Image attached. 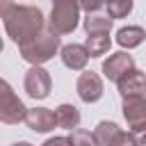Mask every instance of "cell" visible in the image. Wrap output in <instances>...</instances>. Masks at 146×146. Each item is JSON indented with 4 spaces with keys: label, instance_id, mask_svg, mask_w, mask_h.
Returning a JSON list of instances; mask_svg holds the SVG:
<instances>
[{
    "label": "cell",
    "instance_id": "7",
    "mask_svg": "<svg viewBox=\"0 0 146 146\" xmlns=\"http://www.w3.org/2000/svg\"><path fill=\"white\" fill-rule=\"evenodd\" d=\"M75 89H78L80 100H84V103H96V100H100V96H103V80H100V75L94 73V71H82L80 78H78V82H75Z\"/></svg>",
    "mask_w": 146,
    "mask_h": 146
},
{
    "label": "cell",
    "instance_id": "13",
    "mask_svg": "<svg viewBox=\"0 0 146 146\" xmlns=\"http://www.w3.org/2000/svg\"><path fill=\"white\" fill-rule=\"evenodd\" d=\"M144 41H146V32L139 25H125V27H119V32H116V43L121 48L130 50V48L141 46Z\"/></svg>",
    "mask_w": 146,
    "mask_h": 146
},
{
    "label": "cell",
    "instance_id": "4",
    "mask_svg": "<svg viewBox=\"0 0 146 146\" xmlns=\"http://www.w3.org/2000/svg\"><path fill=\"white\" fill-rule=\"evenodd\" d=\"M0 121L7 123V125H16L21 121H25L27 116V107L23 105V100L14 94L11 84L7 80L0 82Z\"/></svg>",
    "mask_w": 146,
    "mask_h": 146
},
{
    "label": "cell",
    "instance_id": "8",
    "mask_svg": "<svg viewBox=\"0 0 146 146\" xmlns=\"http://www.w3.org/2000/svg\"><path fill=\"white\" fill-rule=\"evenodd\" d=\"M25 123H27L30 130L43 135V132H50V130L57 125V116H55V112L48 110V107H32V110H27Z\"/></svg>",
    "mask_w": 146,
    "mask_h": 146
},
{
    "label": "cell",
    "instance_id": "14",
    "mask_svg": "<svg viewBox=\"0 0 146 146\" xmlns=\"http://www.w3.org/2000/svg\"><path fill=\"white\" fill-rule=\"evenodd\" d=\"M119 132H121V128L114 121H100L94 130V137H96L98 146H112L114 139L119 137Z\"/></svg>",
    "mask_w": 146,
    "mask_h": 146
},
{
    "label": "cell",
    "instance_id": "6",
    "mask_svg": "<svg viewBox=\"0 0 146 146\" xmlns=\"http://www.w3.org/2000/svg\"><path fill=\"white\" fill-rule=\"evenodd\" d=\"M132 68H135V59H132V55H128V52H123V50L112 52V55L103 62V75H105L107 80L116 82V84H119Z\"/></svg>",
    "mask_w": 146,
    "mask_h": 146
},
{
    "label": "cell",
    "instance_id": "17",
    "mask_svg": "<svg viewBox=\"0 0 146 146\" xmlns=\"http://www.w3.org/2000/svg\"><path fill=\"white\" fill-rule=\"evenodd\" d=\"M107 9V16L114 21V18H125L130 11H132V0H112L105 5Z\"/></svg>",
    "mask_w": 146,
    "mask_h": 146
},
{
    "label": "cell",
    "instance_id": "18",
    "mask_svg": "<svg viewBox=\"0 0 146 146\" xmlns=\"http://www.w3.org/2000/svg\"><path fill=\"white\" fill-rule=\"evenodd\" d=\"M112 146H139V144H137V139H135L132 132H123V130H121Z\"/></svg>",
    "mask_w": 146,
    "mask_h": 146
},
{
    "label": "cell",
    "instance_id": "5",
    "mask_svg": "<svg viewBox=\"0 0 146 146\" xmlns=\"http://www.w3.org/2000/svg\"><path fill=\"white\" fill-rule=\"evenodd\" d=\"M23 87H25V91H27L30 98L43 100V98L50 96V89H52L50 73H48L43 66H32V68H27V73H25Z\"/></svg>",
    "mask_w": 146,
    "mask_h": 146
},
{
    "label": "cell",
    "instance_id": "9",
    "mask_svg": "<svg viewBox=\"0 0 146 146\" xmlns=\"http://www.w3.org/2000/svg\"><path fill=\"white\" fill-rule=\"evenodd\" d=\"M119 94H121V98H144V94H146V73H141L139 68H132L119 84Z\"/></svg>",
    "mask_w": 146,
    "mask_h": 146
},
{
    "label": "cell",
    "instance_id": "20",
    "mask_svg": "<svg viewBox=\"0 0 146 146\" xmlns=\"http://www.w3.org/2000/svg\"><path fill=\"white\" fill-rule=\"evenodd\" d=\"M103 7H105L103 2H82V5H80V9H82V11H89V16L96 14V11H100Z\"/></svg>",
    "mask_w": 146,
    "mask_h": 146
},
{
    "label": "cell",
    "instance_id": "11",
    "mask_svg": "<svg viewBox=\"0 0 146 146\" xmlns=\"http://www.w3.org/2000/svg\"><path fill=\"white\" fill-rule=\"evenodd\" d=\"M123 119L128 121V125L135 130L139 125H146V98H123Z\"/></svg>",
    "mask_w": 146,
    "mask_h": 146
},
{
    "label": "cell",
    "instance_id": "12",
    "mask_svg": "<svg viewBox=\"0 0 146 146\" xmlns=\"http://www.w3.org/2000/svg\"><path fill=\"white\" fill-rule=\"evenodd\" d=\"M55 116H57V125L64 128V130H71V132L78 130V128H80V121H82L80 110H78L75 105H68V103L57 105V107H55Z\"/></svg>",
    "mask_w": 146,
    "mask_h": 146
},
{
    "label": "cell",
    "instance_id": "16",
    "mask_svg": "<svg viewBox=\"0 0 146 146\" xmlns=\"http://www.w3.org/2000/svg\"><path fill=\"white\" fill-rule=\"evenodd\" d=\"M110 46H112L110 34H91V36H87V43H84V48L89 50L91 57H100V55H105V52L110 50Z\"/></svg>",
    "mask_w": 146,
    "mask_h": 146
},
{
    "label": "cell",
    "instance_id": "10",
    "mask_svg": "<svg viewBox=\"0 0 146 146\" xmlns=\"http://www.w3.org/2000/svg\"><path fill=\"white\" fill-rule=\"evenodd\" d=\"M62 62H64V66L66 68H71V71H84V66H87V62H89V50L82 46V43H66V46H62Z\"/></svg>",
    "mask_w": 146,
    "mask_h": 146
},
{
    "label": "cell",
    "instance_id": "2",
    "mask_svg": "<svg viewBox=\"0 0 146 146\" xmlns=\"http://www.w3.org/2000/svg\"><path fill=\"white\" fill-rule=\"evenodd\" d=\"M59 48V36L50 30H43L36 39H32L30 43L21 46V57L25 62H30L32 66H41L46 62H50L55 55H57Z\"/></svg>",
    "mask_w": 146,
    "mask_h": 146
},
{
    "label": "cell",
    "instance_id": "1",
    "mask_svg": "<svg viewBox=\"0 0 146 146\" xmlns=\"http://www.w3.org/2000/svg\"><path fill=\"white\" fill-rule=\"evenodd\" d=\"M0 14L5 21V30L7 36L21 46L30 43L32 39H36L43 32V11L34 5H16V2H2L0 5Z\"/></svg>",
    "mask_w": 146,
    "mask_h": 146
},
{
    "label": "cell",
    "instance_id": "3",
    "mask_svg": "<svg viewBox=\"0 0 146 146\" xmlns=\"http://www.w3.org/2000/svg\"><path fill=\"white\" fill-rule=\"evenodd\" d=\"M78 18H80V5L71 2V0H59L52 5L50 9V18H48V30L59 34H71L78 27Z\"/></svg>",
    "mask_w": 146,
    "mask_h": 146
},
{
    "label": "cell",
    "instance_id": "21",
    "mask_svg": "<svg viewBox=\"0 0 146 146\" xmlns=\"http://www.w3.org/2000/svg\"><path fill=\"white\" fill-rule=\"evenodd\" d=\"M130 132L135 135V139H137L139 146H146V125H139V128H135V130H130Z\"/></svg>",
    "mask_w": 146,
    "mask_h": 146
},
{
    "label": "cell",
    "instance_id": "15",
    "mask_svg": "<svg viewBox=\"0 0 146 146\" xmlns=\"http://www.w3.org/2000/svg\"><path fill=\"white\" fill-rule=\"evenodd\" d=\"M112 30V18L110 16H100V14H91L84 18V32L91 34H110Z\"/></svg>",
    "mask_w": 146,
    "mask_h": 146
},
{
    "label": "cell",
    "instance_id": "19",
    "mask_svg": "<svg viewBox=\"0 0 146 146\" xmlns=\"http://www.w3.org/2000/svg\"><path fill=\"white\" fill-rule=\"evenodd\" d=\"M41 146H73V141H71L68 137H50V139H46Z\"/></svg>",
    "mask_w": 146,
    "mask_h": 146
},
{
    "label": "cell",
    "instance_id": "22",
    "mask_svg": "<svg viewBox=\"0 0 146 146\" xmlns=\"http://www.w3.org/2000/svg\"><path fill=\"white\" fill-rule=\"evenodd\" d=\"M11 146H32L30 141H16V144H11Z\"/></svg>",
    "mask_w": 146,
    "mask_h": 146
}]
</instances>
